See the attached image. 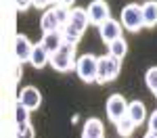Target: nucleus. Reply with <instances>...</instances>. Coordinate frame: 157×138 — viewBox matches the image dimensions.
I'll use <instances>...</instances> for the list:
<instances>
[{
  "mask_svg": "<svg viewBox=\"0 0 157 138\" xmlns=\"http://www.w3.org/2000/svg\"><path fill=\"white\" fill-rule=\"evenodd\" d=\"M88 25H90L88 11H86V9H73L71 15H69V21H67V25H65L61 32H63L65 40H69V42H75V44H78Z\"/></svg>",
  "mask_w": 157,
  "mask_h": 138,
  "instance_id": "nucleus-1",
  "label": "nucleus"
},
{
  "mask_svg": "<svg viewBox=\"0 0 157 138\" xmlns=\"http://www.w3.org/2000/svg\"><path fill=\"white\" fill-rule=\"evenodd\" d=\"M50 65H52L57 71H61V73L75 69V42L63 40L61 48L50 54Z\"/></svg>",
  "mask_w": 157,
  "mask_h": 138,
  "instance_id": "nucleus-2",
  "label": "nucleus"
},
{
  "mask_svg": "<svg viewBox=\"0 0 157 138\" xmlns=\"http://www.w3.org/2000/svg\"><path fill=\"white\" fill-rule=\"evenodd\" d=\"M121 71V59L113 57V54H103L98 57V75L97 82L98 84H107V82H113Z\"/></svg>",
  "mask_w": 157,
  "mask_h": 138,
  "instance_id": "nucleus-3",
  "label": "nucleus"
},
{
  "mask_svg": "<svg viewBox=\"0 0 157 138\" xmlns=\"http://www.w3.org/2000/svg\"><path fill=\"white\" fill-rule=\"evenodd\" d=\"M121 25L128 29V32H138L145 27V17H143V6L140 4H126L121 9Z\"/></svg>",
  "mask_w": 157,
  "mask_h": 138,
  "instance_id": "nucleus-4",
  "label": "nucleus"
},
{
  "mask_svg": "<svg viewBox=\"0 0 157 138\" xmlns=\"http://www.w3.org/2000/svg\"><path fill=\"white\" fill-rule=\"evenodd\" d=\"M75 73L82 82H97L98 75V57L94 54H82L75 61Z\"/></svg>",
  "mask_w": 157,
  "mask_h": 138,
  "instance_id": "nucleus-5",
  "label": "nucleus"
},
{
  "mask_svg": "<svg viewBox=\"0 0 157 138\" xmlns=\"http://www.w3.org/2000/svg\"><path fill=\"white\" fill-rule=\"evenodd\" d=\"M86 11H88V17H90V23L92 25H103L107 19H111L109 17L111 11H109V4L105 0H92Z\"/></svg>",
  "mask_w": 157,
  "mask_h": 138,
  "instance_id": "nucleus-6",
  "label": "nucleus"
},
{
  "mask_svg": "<svg viewBox=\"0 0 157 138\" xmlns=\"http://www.w3.org/2000/svg\"><path fill=\"white\" fill-rule=\"evenodd\" d=\"M128 105L130 103H126V99L121 96V94H111L107 99V115L109 119L115 124L117 119H121L126 113H128Z\"/></svg>",
  "mask_w": 157,
  "mask_h": 138,
  "instance_id": "nucleus-7",
  "label": "nucleus"
},
{
  "mask_svg": "<svg viewBox=\"0 0 157 138\" xmlns=\"http://www.w3.org/2000/svg\"><path fill=\"white\" fill-rule=\"evenodd\" d=\"M121 21H115V19H107L103 25H98V34H101V40L105 44H111L113 40L121 38Z\"/></svg>",
  "mask_w": 157,
  "mask_h": 138,
  "instance_id": "nucleus-8",
  "label": "nucleus"
},
{
  "mask_svg": "<svg viewBox=\"0 0 157 138\" xmlns=\"http://www.w3.org/2000/svg\"><path fill=\"white\" fill-rule=\"evenodd\" d=\"M32 50H34V44L29 42V38L23 36V34H17L15 38V57H17V63H25L32 59Z\"/></svg>",
  "mask_w": 157,
  "mask_h": 138,
  "instance_id": "nucleus-9",
  "label": "nucleus"
},
{
  "mask_svg": "<svg viewBox=\"0 0 157 138\" xmlns=\"http://www.w3.org/2000/svg\"><path fill=\"white\" fill-rule=\"evenodd\" d=\"M25 107L29 109V111H34V109H38L40 107V103H42V94H40V90L34 86H25L21 92H19V99Z\"/></svg>",
  "mask_w": 157,
  "mask_h": 138,
  "instance_id": "nucleus-10",
  "label": "nucleus"
},
{
  "mask_svg": "<svg viewBox=\"0 0 157 138\" xmlns=\"http://www.w3.org/2000/svg\"><path fill=\"white\" fill-rule=\"evenodd\" d=\"M29 63L36 67V69H42L44 65H48L50 63V50L44 46V42L40 40L38 44H34V50H32V59Z\"/></svg>",
  "mask_w": 157,
  "mask_h": 138,
  "instance_id": "nucleus-11",
  "label": "nucleus"
},
{
  "mask_svg": "<svg viewBox=\"0 0 157 138\" xmlns=\"http://www.w3.org/2000/svg\"><path fill=\"white\" fill-rule=\"evenodd\" d=\"M82 138H105V125L101 119L92 117L84 124V130H82Z\"/></svg>",
  "mask_w": 157,
  "mask_h": 138,
  "instance_id": "nucleus-12",
  "label": "nucleus"
},
{
  "mask_svg": "<svg viewBox=\"0 0 157 138\" xmlns=\"http://www.w3.org/2000/svg\"><path fill=\"white\" fill-rule=\"evenodd\" d=\"M40 27H42V32H44V34H48V32H59V29H63L52 9H48V11L42 15V19H40Z\"/></svg>",
  "mask_w": 157,
  "mask_h": 138,
  "instance_id": "nucleus-13",
  "label": "nucleus"
},
{
  "mask_svg": "<svg viewBox=\"0 0 157 138\" xmlns=\"http://www.w3.org/2000/svg\"><path fill=\"white\" fill-rule=\"evenodd\" d=\"M63 40H65V36H63V32H48V34H44L42 36V42H44V46L50 50V54L52 52H57V50L61 48V44H63Z\"/></svg>",
  "mask_w": 157,
  "mask_h": 138,
  "instance_id": "nucleus-14",
  "label": "nucleus"
},
{
  "mask_svg": "<svg viewBox=\"0 0 157 138\" xmlns=\"http://www.w3.org/2000/svg\"><path fill=\"white\" fill-rule=\"evenodd\" d=\"M134 128H136V121H134V119L130 117V115H128V113H126L121 119H117V121H115V130H117V134H120L121 138L132 136Z\"/></svg>",
  "mask_w": 157,
  "mask_h": 138,
  "instance_id": "nucleus-15",
  "label": "nucleus"
},
{
  "mask_svg": "<svg viewBox=\"0 0 157 138\" xmlns=\"http://www.w3.org/2000/svg\"><path fill=\"white\" fill-rule=\"evenodd\" d=\"M143 17H145V27H155L157 25V2L147 0L143 4Z\"/></svg>",
  "mask_w": 157,
  "mask_h": 138,
  "instance_id": "nucleus-16",
  "label": "nucleus"
},
{
  "mask_svg": "<svg viewBox=\"0 0 157 138\" xmlns=\"http://www.w3.org/2000/svg\"><path fill=\"white\" fill-rule=\"evenodd\" d=\"M128 115L136 121V125H140L147 119V107L140 100H132V103L128 105Z\"/></svg>",
  "mask_w": 157,
  "mask_h": 138,
  "instance_id": "nucleus-17",
  "label": "nucleus"
},
{
  "mask_svg": "<svg viewBox=\"0 0 157 138\" xmlns=\"http://www.w3.org/2000/svg\"><path fill=\"white\" fill-rule=\"evenodd\" d=\"M107 52L109 54H113V57H117V59H124L126 57V52H128V44H126V40L124 38H117V40H113L111 44H107Z\"/></svg>",
  "mask_w": 157,
  "mask_h": 138,
  "instance_id": "nucleus-18",
  "label": "nucleus"
},
{
  "mask_svg": "<svg viewBox=\"0 0 157 138\" xmlns=\"http://www.w3.org/2000/svg\"><path fill=\"white\" fill-rule=\"evenodd\" d=\"M145 82H147V88H149V90L155 94V99H157V67H151V69H147Z\"/></svg>",
  "mask_w": 157,
  "mask_h": 138,
  "instance_id": "nucleus-19",
  "label": "nucleus"
},
{
  "mask_svg": "<svg viewBox=\"0 0 157 138\" xmlns=\"http://www.w3.org/2000/svg\"><path fill=\"white\" fill-rule=\"evenodd\" d=\"M15 121H17V124L29 121V109L25 107L21 100H17V107H15Z\"/></svg>",
  "mask_w": 157,
  "mask_h": 138,
  "instance_id": "nucleus-20",
  "label": "nucleus"
},
{
  "mask_svg": "<svg viewBox=\"0 0 157 138\" xmlns=\"http://www.w3.org/2000/svg\"><path fill=\"white\" fill-rule=\"evenodd\" d=\"M34 125L29 124V121H25V124H17V132H15V138H34Z\"/></svg>",
  "mask_w": 157,
  "mask_h": 138,
  "instance_id": "nucleus-21",
  "label": "nucleus"
},
{
  "mask_svg": "<svg viewBox=\"0 0 157 138\" xmlns=\"http://www.w3.org/2000/svg\"><path fill=\"white\" fill-rule=\"evenodd\" d=\"M15 4L19 11H27L29 6H34V0H15Z\"/></svg>",
  "mask_w": 157,
  "mask_h": 138,
  "instance_id": "nucleus-22",
  "label": "nucleus"
},
{
  "mask_svg": "<svg viewBox=\"0 0 157 138\" xmlns=\"http://www.w3.org/2000/svg\"><path fill=\"white\" fill-rule=\"evenodd\" d=\"M149 130L151 132H157V109L149 115Z\"/></svg>",
  "mask_w": 157,
  "mask_h": 138,
  "instance_id": "nucleus-23",
  "label": "nucleus"
},
{
  "mask_svg": "<svg viewBox=\"0 0 157 138\" xmlns=\"http://www.w3.org/2000/svg\"><path fill=\"white\" fill-rule=\"evenodd\" d=\"M48 2H52V0H34V6L36 9H44V6H48Z\"/></svg>",
  "mask_w": 157,
  "mask_h": 138,
  "instance_id": "nucleus-24",
  "label": "nucleus"
},
{
  "mask_svg": "<svg viewBox=\"0 0 157 138\" xmlns=\"http://www.w3.org/2000/svg\"><path fill=\"white\" fill-rule=\"evenodd\" d=\"M73 2H75V0H57V4H65V6H69Z\"/></svg>",
  "mask_w": 157,
  "mask_h": 138,
  "instance_id": "nucleus-25",
  "label": "nucleus"
},
{
  "mask_svg": "<svg viewBox=\"0 0 157 138\" xmlns=\"http://www.w3.org/2000/svg\"><path fill=\"white\" fill-rule=\"evenodd\" d=\"M145 138H157V132H151V130H149L145 134Z\"/></svg>",
  "mask_w": 157,
  "mask_h": 138,
  "instance_id": "nucleus-26",
  "label": "nucleus"
},
{
  "mask_svg": "<svg viewBox=\"0 0 157 138\" xmlns=\"http://www.w3.org/2000/svg\"><path fill=\"white\" fill-rule=\"evenodd\" d=\"M52 2H57V0H52Z\"/></svg>",
  "mask_w": 157,
  "mask_h": 138,
  "instance_id": "nucleus-27",
  "label": "nucleus"
}]
</instances>
